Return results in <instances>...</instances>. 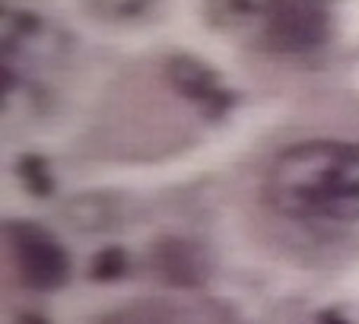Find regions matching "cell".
<instances>
[{
	"label": "cell",
	"instance_id": "obj_1",
	"mask_svg": "<svg viewBox=\"0 0 359 324\" xmlns=\"http://www.w3.org/2000/svg\"><path fill=\"white\" fill-rule=\"evenodd\" d=\"M267 201L299 223L359 220V143L302 140L283 149L267 172Z\"/></svg>",
	"mask_w": 359,
	"mask_h": 324
},
{
	"label": "cell",
	"instance_id": "obj_3",
	"mask_svg": "<svg viewBox=\"0 0 359 324\" xmlns=\"http://www.w3.org/2000/svg\"><path fill=\"white\" fill-rule=\"evenodd\" d=\"M261 39L271 51L305 54L331 39V10L325 0H261Z\"/></svg>",
	"mask_w": 359,
	"mask_h": 324
},
{
	"label": "cell",
	"instance_id": "obj_6",
	"mask_svg": "<svg viewBox=\"0 0 359 324\" xmlns=\"http://www.w3.org/2000/svg\"><path fill=\"white\" fill-rule=\"evenodd\" d=\"M16 175H20V182L26 184L29 194H35V197H48L51 191H55L51 172H48V162L35 153L20 156V162H16Z\"/></svg>",
	"mask_w": 359,
	"mask_h": 324
},
{
	"label": "cell",
	"instance_id": "obj_9",
	"mask_svg": "<svg viewBox=\"0 0 359 324\" xmlns=\"http://www.w3.org/2000/svg\"><path fill=\"white\" fill-rule=\"evenodd\" d=\"M318 324H346V318L337 315V311H321V315H318Z\"/></svg>",
	"mask_w": 359,
	"mask_h": 324
},
{
	"label": "cell",
	"instance_id": "obj_4",
	"mask_svg": "<svg viewBox=\"0 0 359 324\" xmlns=\"http://www.w3.org/2000/svg\"><path fill=\"white\" fill-rule=\"evenodd\" d=\"M165 80L182 99H188L194 108H201L207 118H223L232 108V93L223 86L217 70L191 54H175L165 64Z\"/></svg>",
	"mask_w": 359,
	"mask_h": 324
},
{
	"label": "cell",
	"instance_id": "obj_7",
	"mask_svg": "<svg viewBox=\"0 0 359 324\" xmlns=\"http://www.w3.org/2000/svg\"><path fill=\"white\" fill-rule=\"evenodd\" d=\"M124 270H128V255H124V248H118V245H109V248L95 251L93 261H89V277H93L95 283H115V280L124 277Z\"/></svg>",
	"mask_w": 359,
	"mask_h": 324
},
{
	"label": "cell",
	"instance_id": "obj_2",
	"mask_svg": "<svg viewBox=\"0 0 359 324\" xmlns=\"http://www.w3.org/2000/svg\"><path fill=\"white\" fill-rule=\"evenodd\" d=\"M10 261L20 283L32 292H55L70 280V257L64 245L32 220H10L4 226Z\"/></svg>",
	"mask_w": 359,
	"mask_h": 324
},
{
	"label": "cell",
	"instance_id": "obj_5",
	"mask_svg": "<svg viewBox=\"0 0 359 324\" xmlns=\"http://www.w3.org/2000/svg\"><path fill=\"white\" fill-rule=\"evenodd\" d=\"M149 264L156 270V277L169 286H178V290H197V286L207 283L210 277V257L197 242H188V238H159L149 251Z\"/></svg>",
	"mask_w": 359,
	"mask_h": 324
},
{
	"label": "cell",
	"instance_id": "obj_8",
	"mask_svg": "<svg viewBox=\"0 0 359 324\" xmlns=\"http://www.w3.org/2000/svg\"><path fill=\"white\" fill-rule=\"evenodd\" d=\"M95 324H159V318L147 315V309H121V311H111V315L99 318Z\"/></svg>",
	"mask_w": 359,
	"mask_h": 324
}]
</instances>
